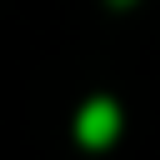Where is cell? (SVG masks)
<instances>
[{"label": "cell", "instance_id": "cell-1", "mask_svg": "<svg viewBox=\"0 0 160 160\" xmlns=\"http://www.w3.org/2000/svg\"><path fill=\"white\" fill-rule=\"evenodd\" d=\"M115 135H120V105H115L110 95L85 100L80 115H75V140H80L85 150H105Z\"/></svg>", "mask_w": 160, "mask_h": 160}, {"label": "cell", "instance_id": "cell-2", "mask_svg": "<svg viewBox=\"0 0 160 160\" xmlns=\"http://www.w3.org/2000/svg\"><path fill=\"white\" fill-rule=\"evenodd\" d=\"M110 5H130V0H110Z\"/></svg>", "mask_w": 160, "mask_h": 160}]
</instances>
